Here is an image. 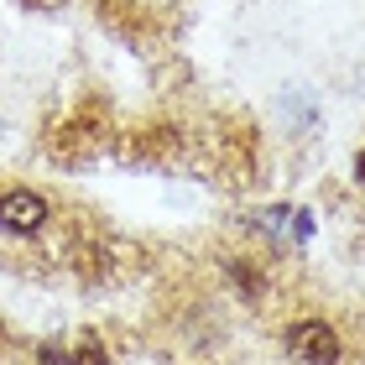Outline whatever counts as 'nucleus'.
Returning a JSON list of instances; mask_svg holds the SVG:
<instances>
[{"label": "nucleus", "instance_id": "obj_2", "mask_svg": "<svg viewBox=\"0 0 365 365\" xmlns=\"http://www.w3.org/2000/svg\"><path fill=\"white\" fill-rule=\"evenodd\" d=\"M42 225H47V198L42 193L11 188L0 198V230H11V235H37Z\"/></svg>", "mask_w": 365, "mask_h": 365}, {"label": "nucleus", "instance_id": "obj_3", "mask_svg": "<svg viewBox=\"0 0 365 365\" xmlns=\"http://www.w3.org/2000/svg\"><path fill=\"white\" fill-rule=\"evenodd\" d=\"M68 365H110V360H105V350H99L94 339H84V344L73 350V360H68Z\"/></svg>", "mask_w": 365, "mask_h": 365}, {"label": "nucleus", "instance_id": "obj_1", "mask_svg": "<svg viewBox=\"0 0 365 365\" xmlns=\"http://www.w3.org/2000/svg\"><path fill=\"white\" fill-rule=\"evenodd\" d=\"M287 350L303 360V365H334L339 360V334L319 319H303L287 329Z\"/></svg>", "mask_w": 365, "mask_h": 365}, {"label": "nucleus", "instance_id": "obj_4", "mask_svg": "<svg viewBox=\"0 0 365 365\" xmlns=\"http://www.w3.org/2000/svg\"><path fill=\"white\" fill-rule=\"evenodd\" d=\"M355 178H360V182H365V152H360V157H355Z\"/></svg>", "mask_w": 365, "mask_h": 365}]
</instances>
